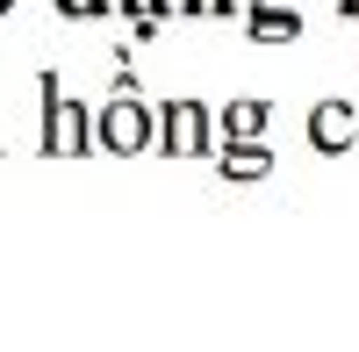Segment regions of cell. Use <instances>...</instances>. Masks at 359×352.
<instances>
[]
</instances>
